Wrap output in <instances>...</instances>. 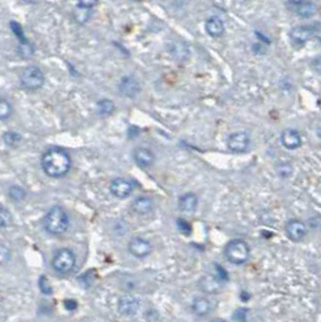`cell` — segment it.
<instances>
[{
	"label": "cell",
	"instance_id": "cell-2",
	"mask_svg": "<svg viewBox=\"0 0 321 322\" xmlns=\"http://www.w3.org/2000/svg\"><path fill=\"white\" fill-rule=\"evenodd\" d=\"M69 218L61 206H53L44 218V228L51 235H61L67 232Z\"/></svg>",
	"mask_w": 321,
	"mask_h": 322
},
{
	"label": "cell",
	"instance_id": "cell-28",
	"mask_svg": "<svg viewBox=\"0 0 321 322\" xmlns=\"http://www.w3.org/2000/svg\"><path fill=\"white\" fill-rule=\"evenodd\" d=\"M11 258V251L4 243H0V265L7 263Z\"/></svg>",
	"mask_w": 321,
	"mask_h": 322
},
{
	"label": "cell",
	"instance_id": "cell-22",
	"mask_svg": "<svg viewBox=\"0 0 321 322\" xmlns=\"http://www.w3.org/2000/svg\"><path fill=\"white\" fill-rule=\"evenodd\" d=\"M2 141H4V143L6 144V146L11 147V148H16V147H18L19 143H21L22 137L21 135L17 134V132L7 131L2 135Z\"/></svg>",
	"mask_w": 321,
	"mask_h": 322
},
{
	"label": "cell",
	"instance_id": "cell-33",
	"mask_svg": "<svg viewBox=\"0 0 321 322\" xmlns=\"http://www.w3.org/2000/svg\"><path fill=\"white\" fill-rule=\"evenodd\" d=\"M65 306L67 310L74 311L75 309L78 308V303L77 301H74V299H67V301L65 302Z\"/></svg>",
	"mask_w": 321,
	"mask_h": 322
},
{
	"label": "cell",
	"instance_id": "cell-27",
	"mask_svg": "<svg viewBox=\"0 0 321 322\" xmlns=\"http://www.w3.org/2000/svg\"><path fill=\"white\" fill-rule=\"evenodd\" d=\"M12 222V216L5 206L0 203V228H7Z\"/></svg>",
	"mask_w": 321,
	"mask_h": 322
},
{
	"label": "cell",
	"instance_id": "cell-15",
	"mask_svg": "<svg viewBox=\"0 0 321 322\" xmlns=\"http://www.w3.org/2000/svg\"><path fill=\"white\" fill-rule=\"evenodd\" d=\"M312 34L313 31L310 28H308V27L298 26L291 29L290 38L293 45L303 46L305 43L309 41V39L312 38Z\"/></svg>",
	"mask_w": 321,
	"mask_h": 322
},
{
	"label": "cell",
	"instance_id": "cell-23",
	"mask_svg": "<svg viewBox=\"0 0 321 322\" xmlns=\"http://www.w3.org/2000/svg\"><path fill=\"white\" fill-rule=\"evenodd\" d=\"M114 109H115L114 102H113V101H110V100H107V98H104V100H101L99 103H97V110H99V113L101 115L113 114Z\"/></svg>",
	"mask_w": 321,
	"mask_h": 322
},
{
	"label": "cell",
	"instance_id": "cell-14",
	"mask_svg": "<svg viewBox=\"0 0 321 322\" xmlns=\"http://www.w3.org/2000/svg\"><path fill=\"white\" fill-rule=\"evenodd\" d=\"M96 1H78L74 10V18L78 23L84 24L89 21L91 16L92 7L96 5Z\"/></svg>",
	"mask_w": 321,
	"mask_h": 322
},
{
	"label": "cell",
	"instance_id": "cell-17",
	"mask_svg": "<svg viewBox=\"0 0 321 322\" xmlns=\"http://www.w3.org/2000/svg\"><path fill=\"white\" fill-rule=\"evenodd\" d=\"M120 92L127 97H135L141 90L138 81L132 77H124L120 83Z\"/></svg>",
	"mask_w": 321,
	"mask_h": 322
},
{
	"label": "cell",
	"instance_id": "cell-3",
	"mask_svg": "<svg viewBox=\"0 0 321 322\" xmlns=\"http://www.w3.org/2000/svg\"><path fill=\"white\" fill-rule=\"evenodd\" d=\"M251 250L246 241L241 239L230 240L224 247V255L230 263L235 265H242L249 260Z\"/></svg>",
	"mask_w": 321,
	"mask_h": 322
},
{
	"label": "cell",
	"instance_id": "cell-8",
	"mask_svg": "<svg viewBox=\"0 0 321 322\" xmlns=\"http://www.w3.org/2000/svg\"><path fill=\"white\" fill-rule=\"evenodd\" d=\"M152 243L141 237H135L130 240L129 251L134 257L146 258L152 253Z\"/></svg>",
	"mask_w": 321,
	"mask_h": 322
},
{
	"label": "cell",
	"instance_id": "cell-34",
	"mask_svg": "<svg viewBox=\"0 0 321 322\" xmlns=\"http://www.w3.org/2000/svg\"><path fill=\"white\" fill-rule=\"evenodd\" d=\"M211 322H227V321L222 320V319H216V320H212Z\"/></svg>",
	"mask_w": 321,
	"mask_h": 322
},
{
	"label": "cell",
	"instance_id": "cell-26",
	"mask_svg": "<svg viewBox=\"0 0 321 322\" xmlns=\"http://www.w3.org/2000/svg\"><path fill=\"white\" fill-rule=\"evenodd\" d=\"M12 105L5 98H0V120H6L11 117Z\"/></svg>",
	"mask_w": 321,
	"mask_h": 322
},
{
	"label": "cell",
	"instance_id": "cell-13",
	"mask_svg": "<svg viewBox=\"0 0 321 322\" xmlns=\"http://www.w3.org/2000/svg\"><path fill=\"white\" fill-rule=\"evenodd\" d=\"M288 9L295 11L301 17H312L317 11V5L313 1H286Z\"/></svg>",
	"mask_w": 321,
	"mask_h": 322
},
{
	"label": "cell",
	"instance_id": "cell-10",
	"mask_svg": "<svg viewBox=\"0 0 321 322\" xmlns=\"http://www.w3.org/2000/svg\"><path fill=\"white\" fill-rule=\"evenodd\" d=\"M139 306H141L139 299L131 294H125L118 302V310L121 315L125 316L136 315L137 311L139 310Z\"/></svg>",
	"mask_w": 321,
	"mask_h": 322
},
{
	"label": "cell",
	"instance_id": "cell-31",
	"mask_svg": "<svg viewBox=\"0 0 321 322\" xmlns=\"http://www.w3.org/2000/svg\"><path fill=\"white\" fill-rule=\"evenodd\" d=\"M177 227L185 235H189L190 232H192V227H190L189 223L187 220H182V218L177 220Z\"/></svg>",
	"mask_w": 321,
	"mask_h": 322
},
{
	"label": "cell",
	"instance_id": "cell-25",
	"mask_svg": "<svg viewBox=\"0 0 321 322\" xmlns=\"http://www.w3.org/2000/svg\"><path fill=\"white\" fill-rule=\"evenodd\" d=\"M27 193L26 190H24L22 186H12L11 188L9 189V196L11 200L16 201V203H19V201L23 200L24 198H26Z\"/></svg>",
	"mask_w": 321,
	"mask_h": 322
},
{
	"label": "cell",
	"instance_id": "cell-6",
	"mask_svg": "<svg viewBox=\"0 0 321 322\" xmlns=\"http://www.w3.org/2000/svg\"><path fill=\"white\" fill-rule=\"evenodd\" d=\"M75 254L68 248H61L52 258V267L61 274H67L74 268Z\"/></svg>",
	"mask_w": 321,
	"mask_h": 322
},
{
	"label": "cell",
	"instance_id": "cell-11",
	"mask_svg": "<svg viewBox=\"0 0 321 322\" xmlns=\"http://www.w3.org/2000/svg\"><path fill=\"white\" fill-rule=\"evenodd\" d=\"M281 144L288 151H295L302 146V138L297 130L295 129H286L281 132L280 136Z\"/></svg>",
	"mask_w": 321,
	"mask_h": 322
},
{
	"label": "cell",
	"instance_id": "cell-24",
	"mask_svg": "<svg viewBox=\"0 0 321 322\" xmlns=\"http://www.w3.org/2000/svg\"><path fill=\"white\" fill-rule=\"evenodd\" d=\"M17 52H18V55L21 56L22 58H31L34 53L33 44L29 43L28 40L22 41V43H19Z\"/></svg>",
	"mask_w": 321,
	"mask_h": 322
},
{
	"label": "cell",
	"instance_id": "cell-7",
	"mask_svg": "<svg viewBox=\"0 0 321 322\" xmlns=\"http://www.w3.org/2000/svg\"><path fill=\"white\" fill-rule=\"evenodd\" d=\"M250 144H251V138L249 134L244 131L234 132L229 135L227 139V147L232 153L241 154L249 151Z\"/></svg>",
	"mask_w": 321,
	"mask_h": 322
},
{
	"label": "cell",
	"instance_id": "cell-21",
	"mask_svg": "<svg viewBox=\"0 0 321 322\" xmlns=\"http://www.w3.org/2000/svg\"><path fill=\"white\" fill-rule=\"evenodd\" d=\"M192 310L195 315L205 316L211 310V302L205 297H198L193 301Z\"/></svg>",
	"mask_w": 321,
	"mask_h": 322
},
{
	"label": "cell",
	"instance_id": "cell-5",
	"mask_svg": "<svg viewBox=\"0 0 321 322\" xmlns=\"http://www.w3.org/2000/svg\"><path fill=\"white\" fill-rule=\"evenodd\" d=\"M19 81H21L23 88L28 91H35L43 87L44 83H45V75L39 67L29 66V67L24 68L23 72L21 73Z\"/></svg>",
	"mask_w": 321,
	"mask_h": 322
},
{
	"label": "cell",
	"instance_id": "cell-9",
	"mask_svg": "<svg viewBox=\"0 0 321 322\" xmlns=\"http://www.w3.org/2000/svg\"><path fill=\"white\" fill-rule=\"evenodd\" d=\"M307 225L298 220H288L285 225V233L291 241H302L305 237V235H307Z\"/></svg>",
	"mask_w": 321,
	"mask_h": 322
},
{
	"label": "cell",
	"instance_id": "cell-29",
	"mask_svg": "<svg viewBox=\"0 0 321 322\" xmlns=\"http://www.w3.org/2000/svg\"><path fill=\"white\" fill-rule=\"evenodd\" d=\"M10 26H11V29H12V32H14V33H15V35H16L17 38L19 39V43H22V41H26L27 40L26 36H24V34H23V29H22L21 24L17 23V22L12 21L11 23H10Z\"/></svg>",
	"mask_w": 321,
	"mask_h": 322
},
{
	"label": "cell",
	"instance_id": "cell-30",
	"mask_svg": "<svg viewBox=\"0 0 321 322\" xmlns=\"http://www.w3.org/2000/svg\"><path fill=\"white\" fill-rule=\"evenodd\" d=\"M38 285H39V288H40V291L43 292L44 294H51V293H52V288H51L50 284H49V280L46 279L45 276H40Z\"/></svg>",
	"mask_w": 321,
	"mask_h": 322
},
{
	"label": "cell",
	"instance_id": "cell-4",
	"mask_svg": "<svg viewBox=\"0 0 321 322\" xmlns=\"http://www.w3.org/2000/svg\"><path fill=\"white\" fill-rule=\"evenodd\" d=\"M215 268V272H210V274L205 275L199 281L200 289H202L203 292H205V293H218V292L223 288V286H224V282L227 281V274H225L224 270L222 269V267L216 264Z\"/></svg>",
	"mask_w": 321,
	"mask_h": 322
},
{
	"label": "cell",
	"instance_id": "cell-19",
	"mask_svg": "<svg viewBox=\"0 0 321 322\" xmlns=\"http://www.w3.org/2000/svg\"><path fill=\"white\" fill-rule=\"evenodd\" d=\"M178 207L182 212L192 213L198 207V196L194 193H186L178 200Z\"/></svg>",
	"mask_w": 321,
	"mask_h": 322
},
{
	"label": "cell",
	"instance_id": "cell-18",
	"mask_svg": "<svg viewBox=\"0 0 321 322\" xmlns=\"http://www.w3.org/2000/svg\"><path fill=\"white\" fill-rule=\"evenodd\" d=\"M205 29H206L207 34L212 38H220L224 34V23L220 18L218 17H210L207 18L206 23H205Z\"/></svg>",
	"mask_w": 321,
	"mask_h": 322
},
{
	"label": "cell",
	"instance_id": "cell-1",
	"mask_svg": "<svg viewBox=\"0 0 321 322\" xmlns=\"http://www.w3.org/2000/svg\"><path fill=\"white\" fill-rule=\"evenodd\" d=\"M41 167L49 177L61 178L69 172L72 159L67 151L60 147H52L41 156Z\"/></svg>",
	"mask_w": 321,
	"mask_h": 322
},
{
	"label": "cell",
	"instance_id": "cell-32",
	"mask_svg": "<svg viewBox=\"0 0 321 322\" xmlns=\"http://www.w3.org/2000/svg\"><path fill=\"white\" fill-rule=\"evenodd\" d=\"M312 67L315 72L321 74V56H317V57L312 61Z\"/></svg>",
	"mask_w": 321,
	"mask_h": 322
},
{
	"label": "cell",
	"instance_id": "cell-12",
	"mask_svg": "<svg viewBox=\"0 0 321 322\" xmlns=\"http://www.w3.org/2000/svg\"><path fill=\"white\" fill-rule=\"evenodd\" d=\"M132 183L125 178H115L110 183V193L118 199H125L132 193Z\"/></svg>",
	"mask_w": 321,
	"mask_h": 322
},
{
	"label": "cell",
	"instance_id": "cell-20",
	"mask_svg": "<svg viewBox=\"0 0 321 322\" xmlns=\"http://www.w3.org/2000/svg\"><path fill=\"white\" fill-rule=\"evenodd\" d=\"M154 203L151 198H147V196H141V198H137L136 200L132 203V210L134 212H136L137 215H147V213L151 212L153 210Z\"/></svg>",
	"mask_w": 321,
	"mask_h": 322
},
{
	"label": "cell",
	"instance_id": "cell-16",
	"mask_svg": "<svg viewBox=\"0 0 321 322\" xmlns=\"http://www.w3.org/2000/svg\"><path fill=\"white\" fill-rule=\"evenodd\" d=\"M134 159L136 164L141 167H151L155 161L154 153L148 148H137L134 152Z\"/></svg>",
	"mask_w": 321,
	"mask_h": 322
}]
</instances>
